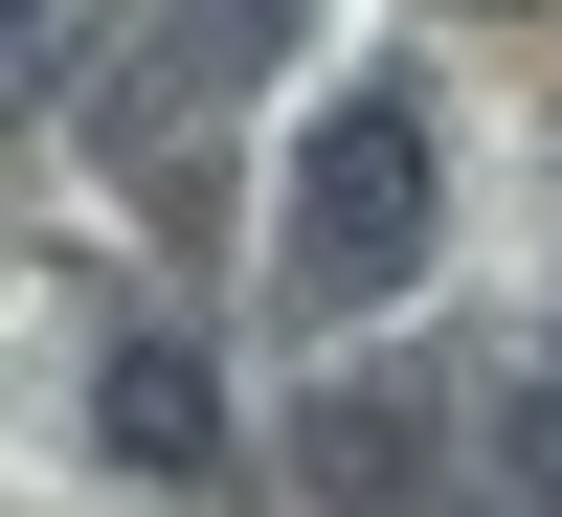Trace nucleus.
I'll return each instance as SVG.
<instances>
[{
    "label": "nucleus",
    "instance_id": "nucleus-1",
    "mask_svg": "<svg viewBox=\"0 0 562 517\" xmlns=\"http://www.w3.org/2000/svg\"><path fill=\"white\" fill-rule=\"evenodd\" d=\"M450 248V135H428V90L405 68H360V90H315V135H293V225H270V270H293V315H405V270Z\"/></svg>",
    "mask_w": 562,
    "mask_h": 517
},
{
    "label": "nucleus",
    "instance_id": "nucleus-2",
    "mask_svg": "<svg viewBox=\"0 0 562 517\" xmlns=\"http://www.w3.org/2000/svg\"><path fill=\"white\" fill-rule=\"evenodd\" d=\"M473 405H495V360H450V338H338L315 405H293L315 517H473Z\"/></svg>",
    "mask_w": 562,
    "mask_h": 517
},
{
    "label": "nucleus",
    "instance_id": "nucleus-3",
    "mask_svg": "<svg viewBox=\"0 0 562 517\" xmlns=\"http://www.w3.org/2000/svg\"><path fill=\"white\" fill-rule=\"evenodd\" d=\"M90 450L158 473V495H203V473H225V360L180 338V315H113V360H90Z\"/></svg>",
    "mask_w": 562,
    "mask_h": 517
},
{
    "label": "nucleus",
    "instance_id": "nucleus-4",
    "mask_svg": "<svg viewBox=\"0 0 562 517\" xmlns=\"http://www.w3.org/2000/svg\"><path fill=\"white\" fill-rule=\"evenodd\" d=\"M473 517H562V315L495 360V405H473Z\"/></svg>",
    "mask_w": 562,
    "mask_h": 517
},
{
    "label": "nucleus",
    "instance_id": "nucleus-5",
    "mask_svg": "<svg viewBox=\"0 0 562 517\" xmlns=\"http://www.w3.org/2000/svg\"><path fill=\"white\" fill-rule=\"evenodd\" d=\"M473 23H540V0H473Z\"/></svg>",
    "mask_w": 562,
    "mask_h": 517
}]
</instances>
